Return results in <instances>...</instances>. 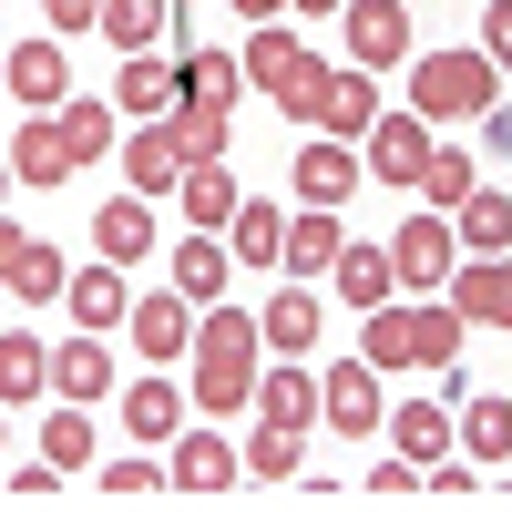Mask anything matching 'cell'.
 Returning <instances> with one entry per match:
<instances>
[{
    "label": "cell",
    "instance_id": "obj_1",
    "mask_svg": "<svg viewBox=\"0 0 512 512\" xmlns=\"http://www.w3.org/2000/svg\"><path fill=\"white\" fill-rule=\"evenodd\" d=\"M359 359H369V369H451V359H461V308H451V297L369 308V318H359Z\"/></svg>",
    "mask_w": 512,
    "mask_h": 512
},
{
    "label": "cell",
    "instance_id": "obj_2",
    "mask_svg": "<svg viewBox=\"0 0 512 512\" xmlns=\"http://www.w3.org/2000/svg\"><path fill=\"white\" fill-rule=\"evenodd\" d=\"M256 349H267V328L246 308H205L195 318V410H256Z\"/></svg>",
    "mask_w": 512,
    "mask_h": 512
},
{
    "label": "cell",
    "instance_id": "obj_3",
    "mask_svg": "<svg viewBox=\"0 0 512 512\" xmlns=\"http://www.w3.org/2000/svg\"><path fill=\"white\" fill-rule=\"evenodd\" d=\"M502 103V62L492 52H431L410 72V113L420 123H482Z\"/></svg>",
    "mask_w": 512,
    "mask_h": 512
},
{
    "label": "cell",
    "instance_id": "obj_4",
    "mask_svg": "<svg viewBox=\"0 0 512 512\" xmlns=\"http://www.w3.org/2000/svg\"><path fill=\"white\" fill-rule=\"evenodd\" d=\"M297 123H308V134H338V144H369V123H379L369 72H359V62H318V82H308V103H297Z\"/></svg>",
    "mask_w": 512,
    "mask_h": 512
},
{
    "label": "cell",
    "instance_id": "obj_5",
    "mask_svg": "<svg viewBox=\"0 0 512 512\" xmlns=\"http://www.w3.org/2000/svg\"><path fill=\"white\" fill-rule=\"evenodd\" d=\"M236 62H246V82H256V93H267V103H287V113L308 103V82H318V52H308V41H297L287 21H256V41H246Z\"/></svg>",
    "mask_w": 512,
    "mask_h": 512
},
{
    "label": "cell",
    "instance_id": "obj_6",
    "mask_svg": "<svg viewBox=\"0 0 512 512\" xmlns=\"http://www.w3.org/2000/svg\"><path fill=\"white\" fill-rule=\"evenodd\" d=\"M318 420H328V431H349V441L390 431V400H379V369H369V359H338V369H318Z\"/></svg>",
    "mask_w": 512,
    "mask_h": 512
},
{
    "label": "cell",
    "instance_id": "obj_7",
    "mask_svg": "<svg viewBox=\"0 0 512 512\" xmlns=\"http://www.w3.org/2000/svg\"><path fill=\"white\" fill-rule=\"evenodd\" d=\"M390 267H400V287H420V297H431V287H451V267H461V226L420 205V216L390 236Z\"/></svg>",
    "mask_w": 512,
    "mask_h": 512
},
{
    "label": "cell",
    "instance_id": "obj_8",
    "mask_svg": "<svg viewBox=\"0 0 512 512\" xmlns=\"http://www.w3.org/2000/svg\"><path fill=\"white\" fill-rule=\"evenodd\" d=\"M338 21H349V62H359V72L410 62V11H400V0H349Z\"/></svg>",
    "mask_w": 512,
    "mask_h": 512
},
{
    "label": "cell",
    "instance_id": "obj_9",
    "mask_svg": "<svg viewBox=\"0 0 512 512\" xmlns=\"http://www.w3.org/2000/svg\"><path fill=\"white\" fill-rule=\"evenodd\" d=\"M451 308H461V328H512V256H461Z\"/></svg>",
    "mask_w": 512,
    "mask_h": 512
},
{
    "label": "cell",
    "instance_id": "obj_10",
    "mask_svg": "<svg viewBox=\"0 0 512 512\" xmlns=\"http://www.w3.org/2000/svg\"><path fill=\"white\" fill-rule=\"evenodd\" d=\"M431 123H420V113H379L369 123V175H390V185H420V175H431Z\"/></svg>",
    "mask_w": 512,
    "mask_h": 512
},
{
    "label": "cell",
    "instance_id": "obj_11",
    "mask_svg": "<svg viewBox=\"0 0 512 512\" xmlns=\"http://www.w3.org/2000/svg\"><path fill=\"white\" fill-rule=\"evenodd\" d=\"M62 308L93 328V338H113L123 318H134V287H123V267L113 256H93V267H72V287H62Z\"/></svg>",
    "mask_w": 512,
    "mask_h": 512
},
{
    "label": "cell",
    "instance_id": "obj_12",
    "mask_svg": "<svg viewBox=\"0 0 512 512\" xmlns=\"http://www.w3.org/2000/svg\"><path fill=\"white\" fill-rule=\"evenodd\" d=\"M0 287H11V297H62V287H72V267L52 256V236L0 226Z\"/></svg>",
    "mask_w": 512,
    "mask_h": 512
},
{
    "label": "cell",
    "instance_id": "obj_13",
    "mask_svg": "<svg viewBox=\"0 0 512 512\" xmlns=\"http://www.w3.org/2000/svg\"><path fill=\"white\" fill-rule=\"evenodd\" d=\"M185 308H195V297H185V287H164V297H134V318H123V328H134V349H144L154 369H175V359L195 349V328H185Z\"/></svg>",
    "mask_w": 512,
    "mask_h": 512
},
{
    "label": "cell",
    "instance_id": "obj_14",
    "mask_svg": "<svg viewBox=\"0 0 512 512\" xmlns=\"http://www.w3.org/2000/svg\"><path fill=\"white\" fill-rule=\"evenodd\" d=\"M338 246H349L338 205H297V216H287V256H277V267L308 287V277H328V267H338Z\"/></svg>",
    "mask_w": 512,
    "mask_h": 512
},
{
    "label": "cell",
    "instance_id": "obj_15",
    "mask_svg": "<svg viewBox=\"0 0 512 512\" xmlns=\"http://www.w3.org/2000/svg\"><path fill=\"white\" fill-rule=\"evenodd\" d=\"M11 175H21V185H72V175H82V164H72V134H62V113H31V123H21Z\"/></svg>",
    "mask_w": 512,
    "mask_h": 512
},
{
    "label": "cell",
    "instance_id": "obj_16",
    "mask_svg": "<svg viewBox=\"0 0 512 512\" xmlns=\"http://www.w3.org/2000/svg\"><path fill=\"white\" fill-rule=\"evenodd\" d=\"M256 328H267V349H277V359H308L318 338H328V318H318V287H297V277H287V287L267 297V318H256Z\"/></svg>",
    "mask_w": 512,
    "mask_h": 512
},
{
    "label": "cell",
    "instance_id": "obj_17",
    "mask_svg": "<svg viewBox=\"0 0 512 512\" xmlns=\"http://www.w3.org/2000/svg\"><path fill=\"white\" fill-rule=\"evenodd\" d=\"M11 103H21V113H62V103H72L62 41H21V52H11Z\"/></svg>",
    "mask_w": 512,
    "mask_h": 512
},
{
    "label": "cell",
    "instance_id": "obj_18",
    "mask_svg": "<svg viewBox=\"0 0 512 512\" xmlns=\"http://www.w3.org/2000/svg\"><path fill=\"white\" fill-rule=\"evenodd\" d=\"M451 441H461V410H431V400H400V410H390V451L420 461V472L451 461Z\"/></svg>",
    "mask_w": 512,
    "mask_h": 512
},
{
    "label": "cell",
    "instance_id": "obj_19",
    "mask_svg": "<svg viewBox=\"0 0 512 512\" xmlns=\"http://www.w3.org/2000/svg\"><path fill=\"white\" fill-rule=\"evenodd\" d=\"M175 93H185V72H175V62H154V52H123V72H113V103H123V113L164 123V113H175Z\"/></svg>",
    "mask_w": 512,
    "mask_h": 512
},
{
    "label": "cell",
    "instance_id": "obj_20",
    "mask_svg": "<svg viewBox=\"0 0 512 512\" xmlns=\"http://www.w3.org/2000/svg\"><path fill=\"white\" fill-rule=\"evenodd\" d=\"M164 472H175V492H226L246 472V451H226L216 431H175V461H164Z\"/></svg>",
    "mask_w": 512,
    "mask_h": 512
},
{
    "label": "cell",
    "instance_id": "obj_21",
    "mask_svg": "<svg viewBox=\"0 0 512 512\" xmlns=\"http://www.w3.org/2000/svg\"><path fill=\"white\" fill-rule=\"evenodd\" d=\"M52 390H62V400H82V410H93V400L113 390V349H103L93 328H82V338H62V349H52Z\"/></svg>",
    "mask_w": 512,
    "mask_h": 512
},
{
    "label": "cell",
    "instance_id": "obj_22",
    "mask_svg": "<svg viewBox=\"0 0 512 512\" xmlns=\"http://www.w3.org/2000/svg\"><path fill=\"white\" fill-rule=\"evenodd\" d=\"M93 246L113 256V267H134V256L154 246V195H134V185H123V195L103 205V216H93Z\"/></svg>",
    "mask_w": 512,
    "mask_h": 512
},
{
    "label": "cell",
    "instance_id": "obj_23",
    "mask_svg": "<svg viewBox=\"0 0 512 512\" xmlns=\"http://www.w3.org/2000/svg\"><path fill=\"white\" fill-rule=\"evenodd\" d=\"M451 226H461V256H512V195L472 185V195L451 205Z\"/></svg>",
    "mask_w": 512,
    "mask_h": 512
},
{
    "label": "cell",
    "instance_id": "obj_24",
    "mask_svg": "<svg viewBox=\"0 0 512 512\" xmlns=\"http://www.w3.org/2000/svg\"><path fill=\"white\" fill-rule=\"evenodd\" d=\"M338 297H349V308L369 318V308H390V287H400V267H390V246H338Z\"/></svg>",
    "mask_w": 512,
    "mask_h": 512
},
{
    "label": "cell",
    "instance_id": "obj_25",
    "mask_svg": "<svg viewBox=\"0 0 512 512\" xmlns=\"http://www.w3.org/2000/svg\"><path fill=\"white\" fill-rule=\"evenodd\" d=\"M123 185H134V195H175V185H185V154H175L164 123H144V134L123 144Z\"/></svg>",
    "mask_w": 512,
    "mask_h": 512
},
{
    "label": "cell",
    "instance_id": "obj_26",
    "mask_svg": "<svg viewBox=\"0 0 512 512\" xmlns=\"http://www.w3.org/2000/svg\"><path fill=\"white\" fill-rule=\"evenodd\" d=\"M349 185H359V164H349L338 134H318L308 154H297V205H349Z\"/></svg>",
    "mask_w": 512,
    "mask_h": 512
},
{
    "label": "cell",
    "instance_id": "obj_27",
    "mask_svg": "<svg viewBox=\"0 0 512 512\" xmlns=\"http://www.w3.org/2000/svg\"><path fill=\"white\" fill-rule=\"evenodd\" d=\"M226 256H236V267H277V256H287V205H236V226H226Z\"/></svg>",
    "mask_w": 512,
    "mask_h": 512
},
{
    "label": "cell",
    "instance_id": "obj_28",
    "mask_svg": "<svg viewBox=\"0 0 512 512\" xmlns=\"http://www.w3.org/2000/svg\"><path fill=\"white\" fill-rule=\"evenodd\" d=\"M236 93H246V62H236V52H185V93H175V103L236 113Z\"/></svg>",
    "mask_w": 512,
    "mask_h": 512
},
{
    "label": "cell",
    "instance_id": "obj_29",
    "mask_svg": "<svg viewBox=\"0 0 512 512\" xmlns=\"http://www.w3.org/2000/svg\"><path fill=\"white\" fill-rule=\"evenodd\" d=\"M123 431L134 441H175L185 431V390L175 379H134V390H123Z\"/></svg>",
    "mask_w": 512,
    "mask_h": 512
},
{
    "label": "cell",
    "instance_id": "obj_30",
    "mask_svg": "<svg viewBox=\"0 0 512 512\" xmlns=\"http://www.w3.org/2000/svg\"><path fill=\"white\" fill-rule=\"evenodd\" d=\"M52 390V349L31 328H0V400H41Z\"/></svg>",
    "mask_w": 512,
    "mask_h": 512
},
{
    "label": "cell",
    "instance_id": "obj_31",
    "mask_svg": "<svg viewBox=\"0 0 512 512\" xmlns=\"http://www.w3.org/2000/svg\"><path fill=\"white\" fill-rule=\"evenodd\" d=\"M256 420H267V431H308V420H318V379H308V369H267Z\"/></svg>",
    "mask_w": 512,
    "mask_h": 512
},
{
    "label": "cell",
    "instance_id": "obj_32",
    "mask_svg": "<svg viewBox=\"0 0 512 512\" xmlns=\"http://www.w3.org/2000/svg\"><path fill=\"white\" fill-rule=\"evenodd\" d=\"M236 175H226V164H185V216L205 226V236H216V226H236Z\"/></svg>",
    "mask_w": 512,
    "mask_h": 512
},
{
    "label": "cell",
    "instance_id": "obj_33",
    "mask_svg": "<svg viewBox=\"0 0 512 512\" xmlns=\"http://www.w3.org/2000/svg\"><path fill=\"white\" fill-rule=\"evenodd\" d=\"M164 11H175V0H103V41H113V52H154Z\"/></svg>",
    "mask_w": 512,
    "mask_h": 512
},
{
    "label": "cell",
    "instance_id": "obj_34",
    "mask_svg": "<svg viewBox=\"0 0 512 512\" xmlns=\"http://www.w3.org/2000/svg\"><path fill=\"white\" fill-rule=\"evenodd\" d=\"M41 461H52V472H82V461H93V410L82 400H62L52 420H41Z\"/></svg>",
    "mask_w": 512,
    "mask_h": 512
},
{
    "label": "cell",
    "instance_id": "obj_35",
    "mask_svg": "<svg viewBox=\"0 0 512 512\" xmlns=\"http://www.w3.org/2000/svg\"><path fill=\"white\" fill-rule=\"evenodd\" d=\"M226 267H236V256H226V246H205V236L175 246V287L195 297V308H216V297H226Z\"/></svg>",
    "mask_w": 512,
    "mask_h": 512
},
{
    "label": "cell",
    "instance_id": "obj_36",
    "mask_svg": "<svg viewBox=\"0 0 512 512\" xmlns=\"http://www.w3.org/2000/svg\"><path fill=\"white\" fill-rule=\"evenodd\" d=\"M461 451L472 461H512V400H461Z\"/></svg>",
    "mask_w": 512,
    "mask_h": 512
},
{
    "label": "cell",
    "instance_id": "obj_37",
    "mask_svg": "<svg viewBox=\"0 0 512 512\" xmlns=\"http://www.w3.org/2000/svg\"><path fill=\"white\" fill-rule=\"evenodd\" d=\"M472 185H482V164L441 144V154H431V175H420L410 195H420V205H431V216H451V205H461V195H472Z\"/></svg>",
    "mask_w": 512,
    "mask_h": 512
},
{
    "label": "cell",
    "instance_id": "obj_38",
    "mask_svg": "<svg viewBox=\"0 0 512 512\" xmlns=\"http://www.w3.org/2000/svg\"><path fill=\"white\" fill-rule=\"evenodd\" d=\"M226 123H236V113H195V103H175V113H164V134H175L185 164H216V154H226Z\"/></svg>",
    "mask_w": 512,
    "mask_h": 512
},
{
    "label": "cell",
    "instance_id": "obj_39",
    "mask_svg": "<svg viewBox=\"0 0 512 512\" xmlns=\"http://www.w3.org/2000/svg\"><path fill=\"white\" fill-rule=\"evenodd\" d=\"M297 461H308V431H267V420H256L246 472H256V482H297Z\"/></svg>",
    "mask_w": 512,
    "mask_h": 512
},
{
    "label": "cell",
    "instance_id": "obj_40",
    "mask_svg": "<svg viewBox=\"0 0 512 512\" xmlns=\"http://www.w3.org/2000/svg\"><path fill=\"white\" fill-rule=\"evenodd\" d=\"M62 134H72V164H103V154H113V113H103L93 93H72V103H62Z\"/></svg>",
    "mask_w": 512,
    "mask_h": 512
},
{
    "label": "cell",
    "instance_id": "obj_41",
    "mask_svg": "<svg viewBox=\"0 0 512 512\" xmlns=\"http://www.w3.org/2000/svg\"><path fill=\"white\" fill-rule=\"evenodd\" d=\"M164 482H175V472H154L144 451H123V461H103V492H164Z\"/></svg>",
    "mask_w": 512,
    "mask_h": 512
},
{
    "label": "cell",
    "instance_id": "obj_42",
    "mask_svg": "<svg viewBox=\"0 0 512 512\" xmlns=\"http://www.w3.org/2000/svg\"><path fill=\"white\" fill-rule=\"evenodd\" d=\"M482 52L512 72V0H492V11H482Z\"/></svg>",
    "mask_w": 512,
    "mask_h": 512
},
{
    "label": "cell",
    "instance_id": "obj_43",
    "mask_svg": "<svg viewBox=\"0 0 512 512\" xmlns=\"http://www.w3.org/2000/svg\"><path fill=\"white\" fill-rule=\"evenodd\" d=\"M52 11V31H103V0H41Z\"/></svg>",
    "mask_w": 512,
    "mask_h": 512
},
{
    "label": "cell",
    "instance_id": "obj_44",
    "mask_svg": "<svg viewBox=\"0 0 512 512\" xmlns=\"http://www.w3.org/2000/svg\"><path fill=\"white\" fill-rule=\"evenodd\" d=\"M482 144H492V154H512V103H492V113H482Z\"/></svg>",
    "mask_w": 512,
    "mask_h": 512
},
{
    "label": "cell",
    "instance_id": "obj_45",
    "mask_svg": "<svg viewBox=\"0 0 512 512\" xmlns=\"http://www.w3.org/2000/svg\"><path fill=\"white\" fill-rule=\"evenodd\" d=\"M226 11H246V21H277V11H287V0H226Z\"/></svg>",
    "mask_w": 512,
    "mask_h": 512
},
{
    "label": "cell",
    "instance_id": "obj_46",
    "mask_svg": "<svg viewBox=\"0 0 512 512\" xmlns=\"http://www.w3.org/2000/svg\"><path fill=\"white\" fill-rule=\"evenodd\" d=\"M287 11H308V21H318V11H349V0H287Z\"/></svg>",
    "mask_w": 512,
    "mask_h": 512
},
{
    "label": "cell",
    "instance_id": "obj_47",
    "mask_svg": "<svg viewBox=\"0 0 512 512\" xmlns=\"http://www.w3.org/2000/svg\"><path fill=\"white\" fill-rule=\"evenodd\" d=\"M0 195H11V154H0Z\"/></svg>",
    "mask_w": 512,
    "mask_h": 512
},
{
    "label": "cell",
    "instance_id": "obj_48",
    "mask_svg": "<svg viewBox=\"0 0 512 512\" xmlns=\"http://www.w3.org/2000/svg\"><path fill=\"white\" fill-rule=\"evenodd\" d=\"M0 441H11V420H0Z\"/></svg>",
    "mask_w": 512,
    "mask_h": 512
}]
</instances>
